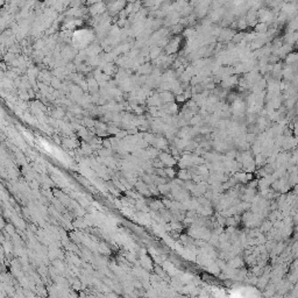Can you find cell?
<instances>
[{
    "instance_id": "cell-3",
    "label": "cell",
    "mask_w": 298,
    "mask_h": 298,
    "mask_svg": "<svg viewBox=\"0 0 298 298\" xmlns=\"http://www.w3.org/2000/svg\"><path fill=\"white\" fill-rule=\"evenodd\" d=\"M268 26H267V24L266 22H261V24H257L256 26H255V30H256L257 33H261V34H264V33H267L268 32Z\"/></svg>"
},
{
    "instance_id": "cell-6",
    "label": "cell",
    "mask_w": 298,
    "mask_h": 298,
    "mask_svg": "<svg viewBox=\"0 0 298 298\" xmlns=\"http://www.w3.org/2000/svg\"><path fill=\"white\" fill-rule=\"evenodd\" d=\"M293 221L295 222H298V212L295 214V217H293Z\"/></svg>"
},
{
    "instance_id": "cell-4",
    "label": "cell",
    "mask_w": 298,
    "mask_h": 298,
    "mask_svg": "<svg viewBox=\"0 0 298 298\" xmlns=\"http://www.w3.org/2000/svg\"><path fill=\"white\" fill-rule=\"evenodd\" d=\"M283 249H284V243H283V242H280L278 245L276 246V248L274 249V251L275 253H277V254H280V253L283 251Z\"/></svg>"
},
{
    "instance_id": "cell-2",
    "label": "cell",
    "mask_w": 298,
    "mask_h": 298,
    "mask_svg": "<svg viewBox=\"0 0 298 298\" xmlns=\"http://www.w3.org/2000/svg\"><path fill=\"white\" fill-rule=\"evenodd\" d=\"M288 28H289L288 29L289 32H297L298 30V14L288 21Z\"/></svg>"
},
{
    "instance_id": "cell-1",
    "label": "cell",
    "mask_w": 298,
    "mask_h": 298,
    "mask_svg": "<svg viewBox=\"0 0 298 298\" xmlns=\"http://www.w3.org/2000/svg\"><path fill=\"white\" fill-rule=\"evenodd\" d=\"M285 63L288 65H292V64H296V63H298V53L297 51H290V53L288 54L285 56Z\"/></svg>"
},
{
    "instance_id": "cell-5",
    "label": "cell",
    "mask_w": 298,
    "mask_h": 298,
    "mask_svg": "<svg viewBox=\"0 0 298 298\" xmlns=\"http://www.w3.org/2000/svg\"><path fill=\"white\" fill-rule=\"evenodd\" d=\"M292 130H293V135L298 138V121H296V123H293V128H292Z\"/></svg>"
},
{
    "instance_id": "cell-7",
    "label": "cell",
    "mask_w": 298,
    "mask_h": 298,
    "mask_svg": "<svg viewBox=\"0 0 298 298\" xmlns=\"http://www.w3.org/2000/svg\"><path fill=\"white\" fill-rule=\"evenodd\" d=\"M297 89H298V84H297Z\"/></svg>"
}]
</instances>
